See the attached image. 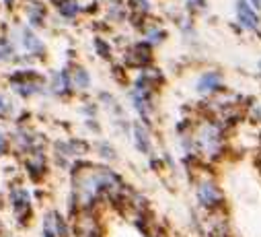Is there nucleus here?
<instances>
[{"instance_id":"obj_19","label":"nucleus","mask_w":261,"mask_h":237,"mask_svg":"<svg viewBox=\"0 0 261 237\" xmlns=\"http://www.w3.org/2000/svg\"><path fill=\"white\" fill-rule=\"evenodd\" d=\"M259 68H261V62H259Z\"/></svg>"},{"instance_id":"obj_8","label":"nucleus","mask_w":261,"mask_h":237,"mask_svg":"<svg viewBox=\"0 0 261 237\" xmlns=\"http://www.w3.org/2000/svg\"><path fill=\"white\" fill-rule=\"evenodd\" d=\"M27 15H29L31 25H41L45 19V9H43V5H31V7H27Z\"/></svg>"},{"instance_id":"obj_18","label":"nucleus","mask_w":261,"mask_h":237,"mask_svg":"<svg viewBox=\"0 0 261 237\" xmlns=\"http://www.w3.org/2000/svg\"><path fill=\"white\" fill-rule=\"evenodd\" d=\"M251 3H253L255 9H261V0H251Z\"/></svg>"},{"instance_id":"obj_15","label":"nucleus","mask_w":261,"mask_h":237,"mask_svg":"<svg viewBox=\"0 0 261 237\" xmlns=\"http://www.w3.org/2000/svg\"><path fill=\"white\" fill-rule=\"evenodd\" d=\"M95 48H97V52H99L103 58H109V45H107L103 39H95Z\"/></svg>"},{"instance_id":"obj_7","label":"nucleus","mask_w":261,"mask_h":237,"mask_svg":"<svg viewBox=\"0 0 261 237\" xmlns=\"http://www.w3.org/2000/svg\"><path fill=\"white\" fill-rule=\"evenodd\" d=\"M58 9H60V13L66 17V19H72V17H76L79 15V11H81V5L76 3V0H62V3L58 5Z\"/></svg>"},{"instance_id":"obj_6","label":"nucleus","mask_w":261,"mask_h":237,"mask_svg":"<svg viewBox=\"0 0 261 237\" xmlns=\"http://www.w3.org/2000/svg\"><path fill=\"white\" fill-rule=\"evenodd\" d=\"M21 35H23V48L27 50V52H33V54H41L43 52V43L37 39V35L29 29V27H23V31H21Z\"/></svg>"},{"instance_id":"obj_17","label":"nucleus","mask_w":261,"mask_h":237,"mask_svg":"<svg viewBox=\"0 0 261 237\" xmlns=\"http://www.w3.org/2000/svg\"><path fill=\"white\" fill-rule=\"evenodd\" d=\"M7 151V143H5V138L0 136V153H5Z\"/></svg>"},{"instance_id":"obj_16","label":"nucleus","mask_w":261,"mask_h":237,"mask_svg":"<svg viewBox=\"0 0 261 237\" xmlns=\"http://www.w3.org/2000/svg\"><path fill=\"white\" fill-rule=\"evenodd\" d=\"M9 109V103L3 99V97H0V113H3V111H7Z\"/></svg>"},{"instance_id":"obj_4","label":"nucleus","mask_w":261,"mask_h":237,"mask_svg":"<svg viewBox=\"0 0 261 237\" xmlns=\"http://www.w3.org/2000/svg\"><path fill=\"white\" fill-rule=\"evenodd\" d=\"M152 58L150 52V43L142 41V43H134L127 52V64L129 66H146Z\"/></svg>"},{"instance_id":"obj_3","label":"nucleus","mask_w":261,"mask_h":237,"mask_svg":"<svg viewBox=\"0 0 261 237\" xmlns=\"http://www.w3.org/2000/svg\"><path fill=\"white\" fill-rule=\"evenodd\" d=\"M237 19L249 31H257L259 29V17L253 11V7H249L247 0H237Z\"/></svg>"},{"instance_id":"obj_14","label":"nucleus","mask_w":261,"mask_h":237,"mask_svg":"<svg viewBox=\"0 0 261 237\" xmlns=\"http://www.w3.org/2000/svg\"><path fill=\"white\" fill-rule=\"evenodd\" d=\"M187 9L189 11H204L206 9V0H187Z\"/></svg>"},{"instance_id":"obj_2","label":"nucleus","mask_w":261,"mask_h":237,"mask_svg":"<svg viewBox=\"0 0 261 237\" xmlns=\"http://www.w3.org/2000/svg\"><path fill=\"white\" fill-rule=\"evenodd\" d=\"M198 200L204 208L216 210L222 204V192L212 180H204V182L198 184Z\"/></svg>"},{"instance_id":"obj_13","label":"nucleus","mask_w":261,"mask_h":237,"mask_svg":"<svg viewBox=\"0 0 261 237\" xmlns=\"http://www.w3.org/2000/svg\"><path fill=\"white\" fill-rule=\"evenodd\" d=\"M13 54V48L7 39H0V60H7V58Z\"/></svg>"},{"instance_id":"obj_5","label":"nucleus","mask_w":261,"mask_h":237,"mask_svg":"<svg viewBox=\"0 0 261 237\" xmlns=\"http://www.w3.org/2000/svg\"><path fill=\"white\" fill-rule=\"evenodd\" d=\"M220 85H222L220 73H216V70L214 73H204L198 81V91L200 93H216L220 89Z\"/></svg>"},{"instance_id":"obj_10","label":"nucleus","mask_w":261,"mask_h":237,"mask_svg":"<svg viewBox=\"0 0 261 237\" xmlns=\"http://www.w3.org/2000/svg\"><path fill=\"white\" fill-rule=\"evenodd\" d=\"M72 81H74V85H76L79 89H87V87L91 85V79H89V75H87L85 68H76V70L72 73Z\"/></svg>"},{"instance_id":"obj_12","label":"nucleus","mask_w":261,"mask_h":237,"mask_svg":"<svg viewBox=\"0 0 261 237\" xmlns=\"http://www.w3.org/2000/svg\"><path fill=\"white\" fill-rule=\"evenodd\" d=\"M129 7H132L134 11H138V13H148V9H150V5H148V0H129Z\"/></svg>"},{"instance_id":"obj_1","label":"nucleus","mask_w":261,"mask_h":237,"mask_svg":"<svg viewBox=\"0 0 261 237\" xmlns=\"http://www.w3.org/2000/svg\"><path fill=\"white\" fill-rule=\"evenodd\" d=\"M195 151H200L206 159H218L224 151V134L218 122H204L193 134Z\"/></svg>"},{"instance_id":"obj_9","label":"nucleus","mask_w":261,"mask_h":237,"mask_svg":"<svg viewBox=\"0 0 261 237\" xmlns=\"http://www.w3.org/2000/svg\"><path fill=\"white\" fill-rule=\"evenodd\" d=\"M134 134H136V147L142 153H150V140H148V134L144 132V128L142 126H134Z\"/></svg>"},{"instance_id":"obj_11","label":"nucleus","mask_w":261,"mask_h":237,"mask_svg":"<svg viewBox=\"0 0 261 237\" xmlns=\"http://www.w3.org/2000/svg\"><path fill=\"white\" fill-rule=\"evenodd\" d=\"M163 37H165V31H163V29H146V39H148V43H159Z\"/></svg>"}]
</instances>
